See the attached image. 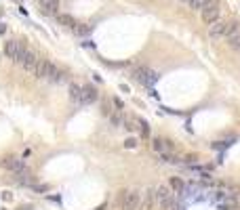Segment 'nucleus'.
Wrapping results in <instances>:
<instances>
[{"label": "nucleus", "mask_w": 240, "mask_h": 210, "mask_svg": "<svg viewBox=\"0 0 240 210\" xmlns=\"http://www.w3.org/2000/svg\"><path fill=\"white\" fill-rule=\"evenodd\" d=\"M120 208L122 210H139V204H141V193L139 191H127L122 189L118 196Z\"/></svg>", "instance_id": "obj_1"}, {"label": "nucleus", "mask_w": 240, "mask_h": 210, "mask_svg": "<svg viewBox=\"0 0 240 210\" xmlns=\"http://www.w3.org/2000/svg\"><path fill=\"white\" fill-rule=\"evenodd\" d=\"M23 53H25V46H23L19 40H8L7 44H4V55H7L11 61H15V63L21 61Z\"/></svg>", "instance_id": "obj_2"}, {"label": "nucleus", "mask_w": 240, "mask_h": 210, "mask_svg": "<svg viewBox=\"0 0 240 210\" xmlns=\"http://www.w3.org/2000/svg\"><path fill=\"white\" fill-rule=\"evenodd\" d=\"M173 202V189L169 185H160V187H156V204L160 206L162 210H166Z\"/></svg>", "instance_id": "obj_3"}, {"label": "nucleus", "mask_w": 240, "mask_h": 210, "mask_svg": "<svg viewBox=\"0 0 240 210\" xmlns=\"http://www.w3.org/2000/svg\"><path fill=\"white\" fill-rule=\"evenodd\" d=\"M200 13H202V21H205L206 25L215 23V21L219 19V2H217V0H209L206 7L202 8Z\"/></svg>", "instance_id": "obj_4"}, {"label": "nucleus", "mask_w": 240, "mask_h": 210, "mask_svg": "<svg viewBox=\"0 0 240 210\" xmlns=\"http://www.w3.org/2000/svg\"><path fill=\"white\" fill-rule=\"evenodd\" d=\"M226 34H227V21L217 19L215 23L209 25V38L211 40H221V38H226Z\"/></svg>", "instance_id": "obj_5"}, {"label": "nucleus", "mask_w": 240, "mask_h": 210, "mask_svg": "<svg viewBox=\"0 0 240 210\" xmlns=\"http://www.w3.org/2000/svg\"><path fill=\"white\" fill-rule=\"evenodd\" d=\"M135 78H137V82H141L143 86H152V84L158 80V74L148 67H137L135 70Z\"/></svg>", "instance_id": "obj_6"}, {"label": "nucleus", "mask_w": 240, "mask_h": 210, "mask_svg": "<svg viewBox=\"0 0 240 210\" xmlns=\"http://www.w3.org/2000/svg\"><path fill=\"white\" fill-rule=\"evenodd\" d=\"M38 57H36V53L34 50H30V49H25V53H23V57H21V61H19V65H21L25 71H30V74H34L36 71V65H38Z\"/></svg>", "instance_id": "obj_7"}, {"label": "nucleus", "mask_w": 240, "mask_h": 210, "mask_svg": "<svg viewBox=\"0 0 240 210\" xmlns=\"http://www.w3.org/2000/svg\"><path fill=\"white\" fill-rule=\"evenodd\" d=\"M226 40L232 49L240 50V25L238 23H227V34H226Z\"/></svg>", "instance_id": "obj_8"}, {"label": "nucleus", "mask_w": 240, "mask_h": 210, "mask_svg": "<svg viewBox=\"0 0 240 210\" xmlns=\"http://www.w3.org/2000/svg\"><path fill=\"white\" fill-rule=\"evenodd\" d=\"M99 101V91L93 86V84H85L82 86V99H80V107H85V105H91Z\"/></svg>", "instance_id": "obj_9"}, {"label": "nucleus", "mask_w": 240, "mask_h": 210, "mask_svg": "<svg viewBox=\"0 0 240 210\" xmlns=\"http://www.w3.org/2000/svg\"><path fill=\"white\" fill-rule=\"evenodd\" d=\"M156 204V189L148 187L145 189V196L141 197V204H139V210H152Z\"/></svg>", "instance_id": "obj_10"}, {"label": "nucleus", "mask_w": 240, "mask_h": 210, "mask_svg": "<svg viewBox=\"0 0 240 210\" xmlns=\"http://www.w3.org/2000/svg\"><path fill=\"white\" fill-rule=\"evenodd\" d=\"M65 78V70H61L57 63L51 61V67H49V78L46 80H51V82H61Z\"/></svg>", "instance_id": "obj_11"}, {"label": "nucleus", "mask_w": 240, "mask_h": 210, "mask_svg": "<svg viewBox=\"0 0 240 210\" xmlns=\"http://www.w3.org/2000/svg\"><path fill=\"white\" fill-rule=\"evenodd\" d=\"M49 67H51V61L40 59V61H38V65H36L34 76L38 78V80H46V78H49Z\"/></svg>", "instance_id": "obj_12"}, {"label": "nucleus", "mask_w": 240, "mask_h": 210, "mask_svg": "<svg viewBox=\"0 0 240 210\" xmlns=\"http://www.w3.org/2000/svg\"><path fill=\"white\" fill-rule=\"evenodd\" d=\"M40 7H42V13L57 15V11H59V0H42Z\"/></svg>", "instance_id": "obj_13"}, {"label": "nucleus", "mask_w": 240, "mask_h": 210, "mask_svg": "<svg viewBox=\"0 0 240 210\" xmlns=\"http://www.w3.org/2000/svg\"><path fill=\"white\" fill-rule=\"evenodd\" d=\"M57 21H59L61 25H65V28H72V29L78 25V21L74 19L72 15H65V13H57Z\"/></svg>", "instance_id": "obj_14"}, {"label": "nucleus", "mask_w": 240, "mask_h": 210, "mask_svg": "<svg viewBox=\"0 0 240 210\" xmlns=\"http://www.w3.org/2000/svg\"><path fill=\"white\" fill-rule=\"evenodd\" d=\"M160 162H164V164H175V166H179L181 164V158L175 154V151H169V154H160Z\"/></svg>", "instance_id": "obj_15"}, {"label": "nucleus", "mask_w": 240, "mask_h": 210, "mask_svg": "<svg viewBox=\"0 0 240 210\" xmlns=\"http://www.w3.org/2000/svg\"><path fill=\"white\" fill-rule=\"evenodd\" d=\"M70 99L74 101V103L80 105V99H82V86H78L76 82L70 84Z\"/></svg>", "instance_id": "obj_16"}, {"label": "nucleus", "mask_w": 240, "mask_h": 210, "mask_svg": "<svg viewBox=\"0 0 240 210\" xmlns=\"http://www.w3.org/2000/svg\"><path fill=\"white\" fill-rule=\"evenodd\" d=\"M171 189H173V193H183V189H185V183L181 176H173L171 179Z\"/></svg>", "instance_id": "obj_17"}, {"label": "nucleus", "mask_w": 240, "mask_h": 210, "mask_svg": "<svg viewBox=\"0 0 240 210\" xmlns=\"http://www.w3.org/2000/svg\"><path fill=\"white\" fill-rule=\"evenodd\" d=\"M124 122H127V120H124L122 112H116V113H112V116H110V124H112L114 128H122V126H124Z\"/></svg>", "instance_id": "obj_18"}, {"label": "nucleus", "mask_w": 240, "mask_h": 210, "mask_svg": "<svg viewBox=\"0 0 240 210\" xmlns=\"http://www.w3.org/2000/svg\"><path fill=\"white\" fill-rule=\"evenodd\" d=\"M74 32H76L78 36H89L93 32V25H89V23H78L76 28H74Z\"/></svg>", "instance_id": "obj_19"}, {"label": "nucleus", "mask_w": 240, "mask_h": 210, "mask_svg": "<svg viewBox=\"0 0 240 210\" xmlns=\"http://www.w3.org/2000/svg\"><path fill=\"white\" fill-rule=\"evenodd\" d=\"M227 197H230V196H227L226 191H221V189H219V191H213V202H215V204H226Z\"/></svg>", "instance_id": "obj_20"}, {"label": "nucleus", "mask_w": 240, "mask_h": 210, "mask_svg": "<svg viewBox=\"0 0 240 210\" xmlns=\"http://www.w3.org/2000/svg\"><path fill=\"white\" fill-rule=\"evenodd\" d=\"M185 2H188V7L194 8V11H202V8L206 7L209 0H185Z\"/></svg>", "instance_id": "obj_21"}, {"label": "nucleus", "mask_w": 240, "mask_h": 210, "mask_svg": "<svg viewBox=\"0 0 240 210\" xmlns=\"http://www.w3.org/2000/svg\"><path fill=\"white\" fill-rule=\"evenodd\" d=\"M137 124H139V130H141V137H143V139H148V137H150V124L145 122V120H141V118L137 120Z\"/></svg>", "instance_id": "obj_22"}, {"label": "nucleus", "mask_w": 240, "mask_h": 210, "mask_svg": "<svg viewBox=\"0 0 240 210\" xmlns=\"http://www.w3.org/2000/svg\"><path fill=\"white\" fill-rule=\"evenodd\" d=\"M124 147H127V149H135V147H137V139H135V137H127Z\"/></svg>", "instance_id": "obj_23"}, {"label": "nucleus", "mask_w": 240, "mask_h": 210, "mask_svg": "<svg viewBox=\"0 0 240 210\" xmlns=\"http://www.w3.org/2000/svg\"><path fill=\"white\" fill-rule=\"evenodd\" d=\"M101 112L106 113V116H112V109H110V103H107V101H103V103H101Z\"/></svg>", "instance_id": "obj_24"}, {"label": "nucleus", "mask_w": 240, "mask_h": 210, "mask_svg": "<svg viewBox=\"0 0 240 210\" xmlns=\"http://www.w3.org/2000/svg\"><path fill=\"white\" fill-rule=\"evenodd\" d=\"M30 187L34 189V191H40V193H44V191H49V185H30Z\"/></svg>", "instance_id": "obj_25"}, {"label": "nucleus", "mask_w": 240, "mask_h": 210, "mask_svg": "<svg viewBox=\"0 0 240 210\" xmlns=\"http://www.w3.org/2000/svg\"><path fill=\"white\" fill-rule=\"evenodd\" d=\"M112 101H114V105H116V107H118V112H122V109H124V103H122V101H120L118 97H114Z\"/></svg>", "instance_id": "obj_26"}, {"label": "nucleus", "mask_w": 240, "mask_h": 210, "mask_svg": "<svg viewBox=\"0 0 240 210\" xmlns=\"http://www.w3.org/2000/svg\"><path fill=\"white\" fill-rule=\"evenodd\" d=\"M124 128H127L128 133H131V130H135V126H133V122H131V120H127V122H124Z\"/></svg>", "instance_id": "obj_27"}, {"label": "nucleus", "mask_w": 240, "mask_h": 210, "mask_svg": "<svg viewBox=\"0 0 240 210\" xmlns=\"http://www.w3.org/2000/svg\"><path fill=\"white\" fill-rule=\"evenodd\" d=\"M200 179H202V181H211L213 176H211V175H209V172H202V175H200Z\"/></svg>", "instance_id": "obj_28"}, {"label": "nucleus", "mask_w": 240, "mask_h": 210, "mask_svg": "<svg viewBox=\"0 0 240 210\" xmlns=\"http://www.w3.org/2000/svg\"><path fill=\"white\" fill-rule=\"evenodd\" d=\"M2 200H4V202H8V200H11V193H8V191H4V193H2Z\"/></svg>", "instance_id": "obj_29"}, {"label": "nucleus", "mask_w": 240, "mask_h": 210, "mask_svg": "<svg viewBox=\"0 0 240 210\" xmlns=\"http://www.w3.org/2000/svg\"><path fill=\"white\" fill-rule=\"evenodd\" d=\"M120 91H122V92H131V91H128V86H127V84H120Z\"/></svg>", "instance_id": "obj_30"}, {"label": "nucleus", "mask_w": 240, "mask_h": 210, "mask_svg": "<svg viewBox=\"0 0 240 210\" xmlns=\"http://www.w3.org/2000/svg\"><path fill=\"white\" fill-rule=\"evenodd\" d=\"M232 210H240V208H232Z\"/></svg>", "instance_id": "obj_31"}]
</instances>
